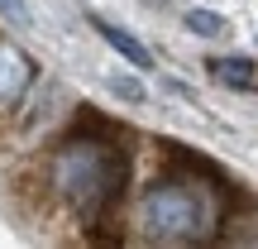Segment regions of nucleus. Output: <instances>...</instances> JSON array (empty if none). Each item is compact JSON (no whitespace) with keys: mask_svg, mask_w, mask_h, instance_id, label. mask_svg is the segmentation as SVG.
Segmentation results:
<instances>
[{"mask_svg":"<svg viewBox=\"0 0 258 249\" xmlns=\"http://www.w3.org/2000/svg\"><path fill=\"white\" fill-rule=\"evenodd\" d=\"M105 86H110V91L115 96H124V101H134V106H144V82H129V77H110V82H105Z\"/></svg>","mask_w":258,"mask_h":249,"instance_id":"7","label":"nucleus"},{"mask_svg":"<svg viewBox=\"0 0 258 249\" xmlns=\"http://www.w3.org/2000/svg\"><path fill=\"white\" fill-rule=\"evenodd\" d=\"M129 173H134L129 154L120 144H110V139H101L96 129H86V125L72 129L62 139V148H57V158H53V187L82 225H96L120 202L124 187H129Z\"/></svg>","mask_w":258,"mask_h":249,"instance_id":"1","label":"nucleus"},{"mask_svg":"<svg viewBox=\"0 0 258 249\" xmlns=\"http://www.w3.org/2000/svg\"><path fill=\"white\" fill-rule=\"evenodd\" d=\"M91 29H96V34H101L105 43H110L115 53L124 58L129 67H139V72H153V53H148V48L139 43V38L129 34V29H120V24H110V19H101V15H91Z\"/></svg>","mask_w":258,"mask_h":249,"instance_id":"5","label":"nucleus"},{"mask_svg":"<svg viewBox=\"0 0 258 249\" xmlns=\"http://www.w3.org/2000/svg\"><path fill=\"white\" fill-rule=\"evenodd\" d=\"M206 72L220 86H230V91H258V63L244 58V53H215L206 63Z\"/></svg>","mask_w":258,"mask_h":249,"instance_id":"4","label":"nucleus"},{"mask_svg":"<svg viewBox=\"0 0 258 249\" xmlns=\"http://www.w3.org/2000/svg\"><path fill=\"white\" fill-rule=\"evenodd\" d=\"M0 15H5L10 24H29V19H34V15H29V5H24V0H0Z\"/></svg>","mask_w":258,"mask_h":249,"instance_id":"8","label":"nucleus"},{"mask_svg":"<svg viewBox=\"0 0 258 249\" xmlns=\"http://www.w3.org/2000/svg\"><path fill=\"white\" fill-rule=\"evenodd\" d=\"M29 82H34V58L15 48L10 38H0V111H15L24 101Z\"/></svg>","mask_w":258,"mask_h":249,"instance_id":"3","label":"nucleus"},{"mask_svg":"<svg viewBox=\"0 0 258 249\" xmlns=\"http://www.w3.org/2000/svg\"><path fill=\"white\" fill-rule=\"evenodd\" d=\"M139 225L153 244H196L215 230V211L191 177H158L139 202Z\"/></svg>","mask_w":258,"mask_h":249,"instance_id":"2","label":"nucleus"},{"mask_svg":"<svg viewBox=\"0 0 258 249\" xmlns=\"http://www.w3.org/2000/svg\"><path fill=\"white\" fill-rule=\"evenodd\" d=\"M182 24H186V34H196V38H225L230 34V19H225L220 10H186Z\"/></svg>","mask_w":258,"mask_h":249,"instance_id":"6","label":"nucleus"}]
</instances>
